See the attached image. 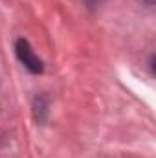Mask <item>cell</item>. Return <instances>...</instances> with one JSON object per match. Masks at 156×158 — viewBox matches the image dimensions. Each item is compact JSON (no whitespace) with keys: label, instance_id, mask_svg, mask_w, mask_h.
I'll return each mask as SVG.
<instances>
[{"label":"cell","instance_id":"2","mask_svg":"<svg viewBox=\"0 0 156 158\" xmlns=\"http://www.w3.org/2000/svg\"><path fill=\"white\" fill-rule=\"evenodd\" d=\"M145 2H147V4H153V2H154V0H145Z\"/></svg>","mask_w":156,"mask_h":158},{"label":"cell","instance_id":"1","mask_svg":"<svg viewBox=\"0 0 156 158\" xmlns=\"http://www.w3.org/2000/svg\"><path fill=\"white\" fill-rule=\"evenodd\" d=\"M15 52H17V57L20 59V63L31 72V74H40L44 70L42 66V61L35 55V52L31 50L30 42L26 39H18L17 44H15Z\"/></svg>","mask_w":156,"mask_h":158}]
</instances>
